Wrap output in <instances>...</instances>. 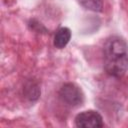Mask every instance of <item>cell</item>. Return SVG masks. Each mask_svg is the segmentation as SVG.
<instances>
[{"label":"cell","instance_id":"obj_1","mask_svg":"<svg viewBox=\"0 0 128 128\" xmlns=\"http://www.w3.org/2000/svg\"><path fill=\"white\" fill-rule=\"evenodd\" d=\"M103 67L114 78H121L128 70V44L118 35L109 36L103 45Z\"/></svg>","mask_w":128,"mask_h":128},{"label":"cell","instance_id":"obj_6","mask_svg":"<svg viewBox=\"0 0 128 128\" xmlns=\"http://www.w3.org/2000/svg\"><path fill=\"white\" fill-rule=\"evenodd\" d=\"M77 2L87 10L101 12L103 9V0H77Z\"/></svg>","mask_w":128,"mask_h":128},{"label":"cell","instance_id":"obj_5","mask_svg":"<svg viewBox=\"0 0 128 128\" xmlns=\"http://www.w3.org/2000/svg\"><path fill=\"white\" fill-rule=\"evenodd\" d=\"M71 35H72L71 30L69 28H67V27L59 28L54 35V40H53L54 46L58 49H63L69 43V41L71 39Z\"/></svg>","mask_w":128,"mask_h":128},{"label":"cell","instance_id":"obj_7","mask_svg":"<svg viewBox=\"0 0 128 128\" xmlns=\"http://www.w3.org/2000/svg\"><path fill=\"white\" fill-rule=\"evenodd\" d=\"M28 27L36 33H47V28L35 18H32L28 21Z\"/></svg>","mask_w":128,"mask_h":128},{"label":"cell","instance_id":"obj_4","mask_svg":"<svg viewBox=\"0 0 128 128\" xmlns=\"http://www.w3.org/2000/svg\"><path fill=\"white\" fill-rule=\"evenodd\" d=\"M23 95L30 102L37 101L41 95V89L38 81L34 78L27 79L23 85Z\"/></svg>","mask_w":128,"mask_h":128},{"label":"cell","instance_id":"obj_2","mask_svg":"<svg viewBox=\"0 0 128 128\" xmlns=\"http://www.w3.org/2000/svg\"><path fill=\"white\" fill-rule=\"evenodd\" d=\"M58 97L62 103L70 107H78L82 105L85 99L82 89L72 82L64 83L60 87Z\"/></svg>","mask_w":128,"mask_h":128},{"label":"cell","instance_id":"obj_3","mask_svg":"<svg viewBox=\"0 0 128 128\" xmlns=\"http://www.w3.org/2000/svg\"><path fill=\"white\" fill-rule=\"evenodd\" d=\"M74 123L78 128H101L104 126L101 114L95 110H86L78 113L75 116Z\"/></svg>","mask_w":128,"mask_h":128}]
</instances>
